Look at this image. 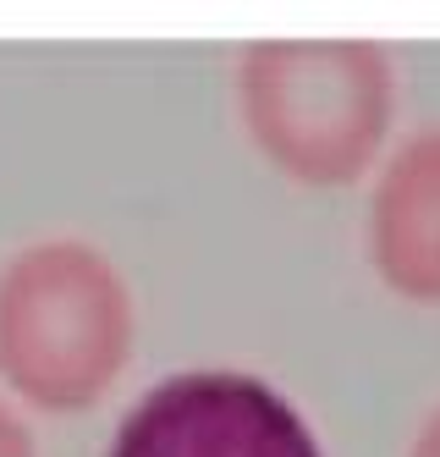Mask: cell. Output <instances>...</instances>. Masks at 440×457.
Segmentation results:
<instances>
[{
    "instance_id": "5",
    "label": "cell",
    "mask_w": 440,
    "mask_h": 457,
    "mask_svg": "<svg viewBox=\"0 0 440 457\" xmlns=\"http://www.w3.org/2000/svg\"><path fill=\"white\" fill-rule=\"evenodd\" d=\"M0 457H39V446H33V430L28 419L0 397Z\"/></svg>"
},
{
    "instance_id": "6",
    "label": "cell",
    "mask_w": 440,
    "mask_h": 457,
    "mask_svg": "<svg viewBox=\"0 0 440 457\" xmlns=\"http://www.w3.org/2000/svg\"><path fill=\"white\" fill-rule=\"evenodd\" d=\"M408 457H440V408H435V413L419 424V436H413Z\"/></svg>"
},
{
    "instance_id": "4",
    "label": "cell",
    "mask_w": 440,
    "mask_h": 457,
    "mask_svg": "<svg viewBox=\"0 0 440 457\" xmlns=\"http://www.w3.org/2000/svg\"><path fill=\"white\" fill-rule=\"evenodd\" d=\"M369 265L408 303H440V127L386 154L369 193Z\"/></svg>"
},
{
    "instance_id": "1",
    "label": "cell",
    "mask_w": 440,
    "mask_h": 457,
    "mask_svg": "<svg viewBox=\"0 0 440 457\" xmlns=\"http://www.w3.org/2000/svg\"><path fill=\"white\" fill-rule=\"evenodd\" d=\"M253 149L297 187H353L380 160L396 72L375 39H253L237 61Z\"/></svg>"
},
{
    "instance_id": "3",
    "label": "cell",
    "mask_w": 440,
    "mask_h": 457,
    "mask_svg": "<svg viewBox=\"0 0 440 457\" xmlns=\"http://www.w3.org/2000/svg\"><path fill=\"white\" fill-rule=\"evenodd\" d=\"M105 457H325L309 419L248 370H182L154 380Z\"/></svg>"
},
{
    "instance_id": "2",
    "label": "cell",
    "mask_w": 440,
    "mask_h": 457,
    "mask_svg": "<svg viewBox=\"0 0 440 457\" xmlns=\"http://www.w3.org/2000/svg\"><path fill=\"white\" fill-rule=\"evenodd\" d=\"M127 276L83 237H33L0 265V380L39 413L94 408L132 358Z\"/></svg>"
}]
</instances>
